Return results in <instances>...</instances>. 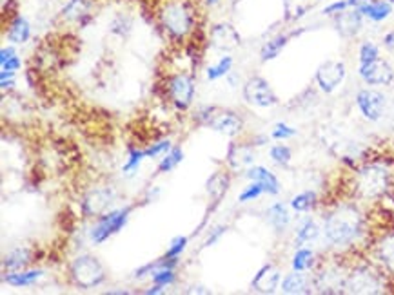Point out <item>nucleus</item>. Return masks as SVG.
Instances as JSON below:
<instances>
[{
  "label": "nucleus",
  "instance_id": "f257e3e1",
  "mask_svg": "<svg viewBox=\"0 0 394 295\" xmlns=\"http://www.w3.org/2000/svg\"><path fill=\"white\" fill-rule=\"evenodd\" d=\"M155 15L162 33L171 42H189L198 30L200 13L193 0H162Z\"/></svg>",
  "mask_w": 394,
  "mask_h": 295
},
{
  "label": "nucleus",
  "instance_id": "f03ea898",
  "mask_svg": "<svg viewBox=\"0 0 394 295\" xmlns=\"http://www.w3.org/2000/svg\"><path fill=\"white\" fill-rule=\"evenodd\" d=\"M323 236L335 249H347L360 239L365 232V218L352 203H342L323 218Z\"/></svg>",
  "mask_w": 394,
  "mask_h": 295
},
{
  "label": "nucleus",
  "instance_id": "7ed1b4c3",
  "mask_svg": "<svg viewBox=\"0 0 394 295\" xmlns=\"http://www.w3.org/2000/svg\"><path fill=\"white\" fill-rule=\"evenodd\" d=\"M393 172L380 161L362 165L354 176V194L364 201H374L390 192Z\"/></svg>",
  "mask_w": 394,
  "mask_h": 295
},
{
  "label": "nucleus",
  "instance_id": "20e7f679",
  "mask_svg": "<svg viewBox=\"0 0 394 295\" xmlns=\"http://www.w3.org/2000/svg\"><path fill=\"white\" fill-rule=\"evenodd\" d=\"M69 277L82 290H93L106 281V268L95 256L82 253L69 265Z\"/></svg>",
  "mask_w": 394,
  "mask_h": 295
},
{
  "label": "nucleus",
  "instance_id": "39448f33",
  "mask_svg": "<svg viewBox=\"0 0 394 295\" xmlns=\"http://www.w3.org/2000/svg\"><path fill=\"white\" fill-rule=\"evenodd\" d=\"M165 91H167V98H169L174 109L186 113V111L191 109L193 101H195L196 85L189 73L178 71L171 73V75L167 76Z\"/></svg>",
  "mask_w": 394,
  "mask_h": 295
},
{
  "label": "nucleus",
  "instance_id": "423d86ee",
  "mask_svg": "<svg viewBox=\"0 0 394 295\" xmlns=\"http://www.w3.org/2000/svg\"><path fill=\"white\" fill-rule=\"evenodd\" d=\"M133 207H124V208H113V211L102 214L100 218H97V223L91 227L89 230V237L93 241L95 245H102L106 243L109 237H113L114 234H119L129 221Z\"/></svg>",
  "mask_w": 394,
  "mask_h": 295
},
{
  "label": "nucleus",
  "instance_id": "0eeeda50",
  "mask_svg": "<svg viewBox=\"0 0 394 295\" xmlns=\"http://www.w3.org/2000/svg\"><path fill=\"white\" fill-rule=\"evenodd\" d=\"M114 201H117V190H114V187H93V189H89L88 192L82 196L80 212L88 220L100 218L102 214H106V212L111 211Z\"/></svg>",
  "mask_w": 394,
  "mask_h": 295
},
{
  "label": "nucleus",
  "instance_id": "6e6552de",
  "mask_svg": "<svg viewBox=\"0 0 394 295\" xmlns=\"http://www.w3.org/2000/svg\"><path fill=\"white\" fill-rule=\"evenodd\" d=\"M241 94L249 106L258 107V109H271V107L278 106L280 101L275 89L262 76H251L249 80H246L241 87Z\"/></svg>",
  "mask_w": 394,
  "mask_h": 295
},
{
  "label": "nucleus",
  "instance_id": "1a4fd4ad",
  "mask_svg": "<svg viewBox=\"0 0 394 295\" xmlns=\"http://www.w3.org/2000/svg\"><path fill=\"white\" fill-rule=\"evenodd\" d=\"M381 288L383 284H381L380 274L371 266H356L347 272L345 291L349 294H380Z\"/></svg>",
  "mask_w": 394,
  "mask_h": 295
},
{
  "label": "nucleus",
  "instance_id": "9d476101",
  "mask_svg": "<svg viewBox=\"0 0 394 295\" xmlns=\"http://www.w3.org/2000/svg\"><path fill=\"white\" fill-rule=\"evenodd\" d=\"M345 75H347V69H345V63L340 62V60H327L323 62L320 68L316 69V75H314V82H316L318 89L322 93H335L336 89L342 85V82L345 80Z\"/></svg>",
  "mask_w": 394,
  "mask_h": 295
},
{
  "label": "nucleus",
  "instance_id": "9b49d317",
  "mask_svg": "<svg viewBox=\"0 0 394 295\" xmlns=\"http://www.w3.org/2000/svg\"><path fill=\"white\" fill-rule=\"evenodd\" d=\"M354 101L362 116L369 122H378L386 113L387 98L386 94L376 91V89H362L356 93Z\"/></svg>",
  "mask_w": 394,
  "mask_h": 295
},
{
  "label": "nucleus",
  "instance_id": "f8f14e48",
  "mask_svg": "<svg viewBox=\"0 0 394 295\" xmlns=\"http://www.w3.org/2000/svg\"><path fill=\"white\" fill-rule=\"evenodd\" d=\"M358 75L367 85H376V87H386L394 82V69L387 60L380 58L373 62L360 63L358 65Z\"/></svg>",
  "mask_w": 394,
  "mask_h": 295
},
{
  "label": "nucleus",
  "instance_id": "ddd939ff",
  "mask_svg": "<svg viewBox=\"0 0 394 295\" xmlns=\"http://www.w3.org/2000/svg\"><path fill=\"white\" fill-rule=\"evenodd\" d=\"M349 270H342L340 266H329L320 270L313 277V288L322 294H342L345 291V279Z\"/></svg>",
  "mask_w": 394,
  "mask_h": 295
},
{
  "label": "nucleus",
  "instance_id": "4468645a",
  "mask_svg": "<svg viewBox=\"0 0 394 295\" xmlns=\"http://www.w3.org/2000/svg\"><path fill=\"white\" fill-rule=\"evenodd\" d=\"M208 42L211 44L216 51L229 53V51L237 49V47L240 46V34H238V31L234 30L233 25L227 24V22H218V24L211 25Z\"/></svg>",
  "mask_w": 394,
  "mask_h": 295
},
{
  "label": "nucleus",
  "instance_id": "2eb2a0df",
  "mask_svg": "<svg viewBox=\"0 0 394 295\" xmlns=\"http://www.w3.org/2000/svg\"><path fill=\"white\" fill-rule=\"evenodd\" d=\"M208 127L218 134H224L227 138H237L244 131V120L234 111L216 109L213 118L209 120Z\"/></svg>",
  "mask_w": 394,
  "mask_h": 295
},
{
  "label": "nucleus",
  "instance_id": "dca6fc26",
  "mask_svg": "<svg viewBox=\"0 0 394 295\" xmlns=\"http://www.w3.org/2000/svg\"><path fill=\"white\" fill-rule=\"evenodd\" d=\"M91 8H93V0H68L60 9V18L66 24H78L80 27H85L93 18Z\"/></svg>",
  "mask_w": 394,
  "mask_h": 295
},
{
  "label": "nucleus",
  "instance_id": "f3484780",
  "mask_svg": "<svg viewBox=\"0 0 394 295\" xmlns=\"http://www.w3.org/2000/svg\"><path fill=\"white\" fill-rule=\"evenodd\" d=\"M364 15L356 8H349L333 17L336 33L342 38H354L364 27Z\"/></svg>",
  "mask_w": 394,
  "mask_h": 295
},
{
  "label": "nucleus",
  "instance_id": "a211bd4d",
  "mask_svg": "<svg viewBox=\"0 0 394 295\" xmlns=\"http://www.w3.org/2000/svg\"><path fill=\"white\" fill-rule=\"evenodd\" d=\"M254 145L253 144H237V142H231L227 149V161L229 169L238 172V170H246L249 167H253L254 163Z\"/></svg>",
  "mask_w": 394,
  "mask_h": 295
},
{
  "label": "nucleus",
  "instance_id": "6ab92c4d",
  "mask_svg": "<svg viewBox=\"0 0 394 295\" xmlns=\"http://www.w3.org/2000/svg\"><path fill=\"white\" fill-rule=\"evenodd\" d=\"M280 283H282L280 270L275 265L267 263L256 272V275L251 281V288L254 291H262V294H273V291H276V288H280Z\"/></svg>",
  "mask_w": 394,
  "mask_h": 295
},
{
  "label": "nucleus",
  "instance_id": "aec40b11",
  "mask_svg": "<svg viewBox=\"0 0 394 295\" xmlns=\"http://www.w3.org/2000/svg\"><path fill=\"white\" fill-rule=\"evenodd\" d=\"M374 259L383 272L394 275V232L381 236L374 245Z\"/></svg>",
  "mask_w": 394,
  "mask_h": 295
},
{
  "label": "nucleus",
  "instance_id": "412c9836",
  "mask_svg": "<svg viewBox=\"0 0 394 295\" xmlns=\"http://www.w3.org/2000/svg\"><path fill=\"white\" fill-rule=\"evenodd\" d=\"M6 38L13 46H24L25 42H30L31 38V24L30 20L22 15H17L6 24Z\"/></svg>",
  "mask_w": 394,
  "mask_h": 295
},
{
  "label": "nucleus",
  "instance_id": "4be33fe9",
  "mask_svg": "<svg viewBox=\"0 0 394 295\" xmlns=\"http://www.w3.org/2000/svg\"><path fill=\"white\" fill-rule=\"evenodd\" d=\"M313 288V277L307 272L292 270L285 277H282L280 290L284 294H309Z\"/></svg>",
  "mask_w": 394,
  "mask_h": 295
},
{
  "label": "nucleus",
  "instance_id": "5701e85b",
  "mask_svg": "<svg viewBox=\"0 0 394 295\" xmlns=\"http://www.w3.org/2000/svg\"><path fill=\"white\" fill-rule=\"evenodd\" d=\"M246 176L249 177L251 182L262 183L263 189H265V194L278 196L280 190H282V185H280L276 174L271 172V170L267 169V167H262V165L249 167V169L246 170Z\"/></svg>",
  "mask_w": 394,
  "mask_h": 295
},
{
  "label": "nucleus",
  "instance_id": "b1692460",
  "mask_svg": "<svg viewBox=\"0 0 394 295\" xmlns=\"http://www.w3.org/2000/svg\"><path fill=\"white\" fill-rule=\"evenodd\" d=\"M31 261H33L31 249H28V246H17V249L9 250V252L6 253L4 259H2V268H4V274L25 270Z\"/></svg>",
  "mask_w": 394,
  "mask_h": 295
},
{
  "label": "nucleus",
  "instance_id": "393cba45",
  "mask_svg": "<svg viewBox=\"0 0 394 295\" xmlns=\"http://www.w3.org/2000/svg\"><path fill=\"white\" fill-rule=\"evenodd\" d=\"M356 9H358L365 18H369V20L383 22L390 17L393 4H390L389 0H364Z\"/></svg>",
  "mask_w": 394,
  "mask_h": 295
},
{
  "label": "nucleus",
  "instance_id": "a878e982",
  "mask_svg": "<svg viewBox=\"0 0 394 295\" xmlns=\"http://www.w3.org/2000/svg\"><path fill=\"white\" fill-rule=\"evenodd\" d=\"M265 218H267V223L271 225L273 230H275L276 234L285 232V228H287L289 223H291V214H289L287 205L282 201L273 203L271 207L267 208Z\"/></svg>",
  "mask_w": 394,
  "mask_h": 295
},
{
  "label": "nucleus",
  "instance_id": "bb28decb",
  "mask_svg": "<svg viewBox=\"0 0 394 295\" xmlns=\"http://www.w3.org/2000/svg\"><path fill=\"white\" fill-rule=\"evenodd\" d=\"M229 183H231L229 172H224V170H216L209 176V180L205 182V192L211 198V201L220 203L224 199L229 190Z\"/></svg>",
  "mask_w": 394,
  "mask_h": 295
},
{
  "label": "nucleus",
  "instance_id": "cd10ccee",
  "mask_svg": "<svg viewBox=\"0 0 394 295\" xmlns=\"http://www.w3.org/2000/svg\"><path fill=\"white\" fill-rule=\"evenodd\" d=\"M44 277V270L40 268H33V270H18L4 274V283L13 288H28L37 284L40 279Z\"/></svg>",
  "mask_w": 394,
  "mask_h": 295
},
{
  "label": "nucleus",
  "instance_id": "c85d7f7f",
  "mask_svg": "<svg viewBox=\"0 0 394 295\" xmlns=\"http://www.w3.org/2000/svg\"><path fill=\"white\" fill-rule=\"evenodd\" d=\"M289 40H291V34L285 33L269 38L262 46V49H260V60H262V62H271V60L278 58L280 53H282V51L285 49V46L289 44Z\"/></svg>",
  "mask_w": 394,
  "mask_h": 295
},
{
  "label": "nucleus",
  "instance_id": "c756f323",
  "mask_svg": "<svg viewBox=\"0 0 394 295\" xmlns=\"http://www.w3.org/2000/svg\"><path fill=\"white\" fill-rule=\"evenodd\" d=\"M234 65V58L229 53H225L224 56H220V60L213 65H209L208 71H205V76H208L209 82L220 80V78H225V76L231 75Z\"/></svg>",
  "mask_w": 394,
  "mask_h": 295
},
{
  "label": "nucleus",
  "instance_id": "7c9ffc66",
  "mask_svg": "<svg viewBox=\"0 0 394 295\" xmlns=\"http://www.w3.org/2000/svg\"><path fill=\"white\" fill-rule=\"evenodd\" d=\"M314 265H316V256H314L313 250L307 249V246H298V250L294 252L291 261L292 270L309 272L313 270Z\"/></svg>",
  "mask_w": 394,
  "mask_h": 295
},
{
  "label": "nucleus",
  "instance_id": "2f4dec72",
  "mask_svg": "<svg viewBox=\"0 0 394 295\" xmlns=\"http://www.w3.org/2000/svg\"><path fill=\"white\" fill-rule=\"evenodd\" d=\"M316 203H318L316 192H314V190H304V192L294 196L289 205H291L292 211L298 212V214H307V212H311L314 207H316Z\"/></svg>",
  "mask_w": 394,
  "mask_h": 295
},
{
  "label": "nucleus",
  "instance_id": "473e14b6",
  "mask_svg": "<svg viewBox=\"0 0 394 295\" xmlns=\"http://www.w3.org/2000/svg\"><path fill=\"white\" fill-rule=\"evenodd\" d=\"M0 69L4 71H20L22 69V60L18 56L17 49L11 46H4L0 49Z\"/></svg>",
  "mask_w": 394,
  "mask_h": 295
},
{
  "label": "nucleus",
  "instance_id": "72a5a7b5",
  "mask_svg": "<svg viewBox=\"0 0 394 295\" xmlns=\"http://www.w3.org/2000/svg\"><path fill=\"white\" fill-rule=\"evenodd\" d=\"M318 234H320V227L316 225V221L311 220V218H305L297 230V246H304L305 243H311V241L316 239Z\"/></svg>",
  "mask_w": 394,
  "mask_h": 295
},
{
  "label": "nucleus",
  "instance_id": "f704fd0d",
  "mask_svg": "<svg viewBox=\"0 0 394 295\" xmlns=\"http://www.w3.org/2000/svg\"><path fill=\"white\" fill-rule=\"evenodd\" d=\"M311 6H313L311 4V0H284L285 20H298V18H302L304 15H307Z\"/></svg>",
  "mask_w": 394,
  "mask_h": 295
},
{
  "label": "nucleus",
  "instance_id": "c9c22d12",
  "mask_svg": "<svg viewBox=\"0 0 394 295\" xmlns=\"http://www.w3.org/2000/svg\"><path fill=\"white\" fill-rule=\"evenodd\" d=\"M144 160H148V158H145L144 149H129V156H127L126 163H124V167H122L124 176L126 177L136 176V172L140 170V167H142Z\"/></svg>",
  "mask_w": 394,
  "mask_h": 295
},
{
  "label": "nucleus",
  "instance_id": "e433bc0d",
  "mask_svg": "<svg viewBox=\"0 0 394 295\" xmlns=\"http://www.w3.org/2000/svg\"><path fill=\"white\" fill-rule=\"evenodd\" d=\"M186 154H184L182 147H173L167 154H164V158L158 163V174H169L171 170H174L178 165L182 163Z\"/></svg>",
  "mask_w": 394,
  "mask_h": 295
},
{
  "label": "nucleus",
  "instance_id": "4c0bfd02",
  "mask_svg": "<svg viewBox=\"0 0 394 295\" xmlns=\"http://www.w3.org/2000/svg\"><path fill=\"white\" fill-rule=\"evenodd\" d=\"M109 31L114 34V37L127 38L133 31L131 17H129V15H126V13H119V15H117V17L111 20Z\"/></svg>",
  "mask_w": 394,
  "mask_h": 295
},
{
  "label": "nucleus",
  "instance_id": "58836bf2",
  "mask_svg": "<svg viewBox=\"0 0 394 295\" xmlns=\"http://www.w3.org/2000/svg\"><path fill=\"white\" fill-rule=\"evenodd\" d=\"M269 156H271V160L275 161L276 165H280V167H285V165L291 163L292 151L289 145L278 144V145H273V147L269 149Z\"/></svg>",
  "mask_w": 394,
  "mask_h": 295
},
{
  "label": "nucleus",
  "instance_id": "ea45409f",
  "mask_svg": "<svg viewBox=\"0 0 394 295\" xmlns=\"http://www.w3.org/2000/svg\"><path fill=\"white\" fill-rule=\"evenodd\" d=\"M265 194V189H263L262 183L258 182H251L246 189L241 190L240 194H238V203H251V201H256L260 196Z\"/></svg>",
  "mask_w": 394,
  "mask_h": 295
},
{
  "label": "nucleus",
  "instance_id": "a19ab883",
  "mask_svg": "<svg viewBox=\"0 0 394 295\" xmlns=\"http://www.w3.org/2000/svg\"><path fill=\"white\" fill-rule=\"evenodd\" d=\"M171 149H173V142L171 139H158V142L151 144L149 147H145L144 152L148 160H155V158L167 154Z\"/></svg>",
  "mask_w": 394,
  "mask_h": 295
},
{
  "label": "nucleus",
  "instance_id": "79ce46f5",
  "mask_svg": "<svg viewBox=\"0 0 394 295\" xmlns=\"http://www.w3.org/2000/svg\"><path fill=\"white\" fill-rule=\"evenodd\" d=\"M151 279L155 284H160V287L165 288L174 284V281H177V274H174V270H171V268H157V270L151 274Z\"/></svg>",
  "mask_w": 394,
  "mask_h": 295
},
{
  "label": "nucleus",
  "instance_id": "37998d69",
  "mask_svg": "<svg viewBox=\"0 0 394 295\" xmlns=\"http://www.w3.org/2000/svg\"><path fill=\"white\" fill-rule=\"evenodd\" d=\"M376 58H380V47L374 42L362 44L360 49H358V60H360V63L373 62V60Z\"/></svg>",
  "mask_w": 394,
  "mask_h": 295
},
{
  "label": "nucleus",
  "instance_id": "c03bdc74",
  "mask_svg": "<svg viewBox=\"0 0 394 295\" xmlns=\"http://www.w3.org/2000/svg\"><path fill=\"white\" fill-rule=\"evenodd\" d=\"M297 136V129L291 125H287V123L284 122H278L275 123V127H273L271 131V138L276 139V142H285V139H291Z\"/></svg>",
  "mask_w": 394,
  "mask_h": 295
},
{
  "label": "nucleus",
  "instance_id": "a18cd8bd",
  "mask_svg": "<svg viewBox=\"0 0 394 295\" xmlns=\"http://www.w3.org/2000/svg\"><path fill=\"white\" fill-rule=\"evenodd\" d=\"M187 243H189V237L187 236H177L169 243V249L165 252V258H180L187 249Z\"/></svg>",
  "mask_w": 394,
  "mask_h": 295
},
{
  "label": "nucleus",
  "instance_id": "49530a36",
  "mask_svg": "<svg viewBox=\"0 0 394 295\" xmlns=\"http://www.w3.org/2000/svg\"><path fill=\"white\" fill-rule=\"evenodd\" d=\"M351 8V2L349 0H336V2H330L329 6L322 9V15L323 17H335L338 13L345 11V9Z\"/></svg>",
  "mask_w": 394,
  "mask_h": 295
},
{
  "label": "nucleus",
  "instance_id": "de8ad7c7",
  "mask_svg": "<svg viewBox=\"0 0 394 295\" xmlns=\"http://www.w3.org/2000/svg\"><path fill=\"white\" fill-rule=\"evenodd\" d=\"M225 230H229V228L225 227V225H220V227L211 228V232H209L208 239H205V243H203V249H208V246L216 245V243H218V239H220V237L225 234Z\"/></svg>",
  "mask_w": 394,
  "mask_h": 295
},
{
  "label": "nucleus",
  "instance_id": "09e8293b",
  "mask_svg": "<svg viewBox=\"0 0 394 295\" xmlns=\"http://www.w3.org/2000/svg\"><path fill=\"white\" fill-rule=\"evenodd\" d=\"M15 75L17 73L15 71H4V69H0V87H2V91H8V89H13L15 87Z\"/></svg>",
  "mask_w": 394,
  "mask_h": 295
},
{
  "label": "nucleus",
  "instance_id": "8fccbe9b",
  "mask_svg": "<svg viewBox=\"0 0 394 295\" xmlns=\"http://www.w3.org/2000/svg\"><path fill=\"white\" fill-rule=\"evenodd\" d=\"M155 270H157V261H151V263H148V265L136 268V270L133 272V277L144 279V277H148V275H151Z\"/></svg>",
  "mask_w": 394,
  "mask_h": 295
},
{
  "label": "nucleus",
  "instance_id": "3c124183",
  "mask_svg": "<svg viewBox=\"0 0 394 295\" xmlns=\"http://www.w3.org/2000/svg\"><path fill=\"white\" fill-rule=\"evenodd\" d=\"M383 47H386L387 51H390V53H394V31H389V33L383 37Z\"/></svg>",
  "mask_w": 394,
  "mask_h": 295
},
{
  "label": "nucleus",
  "instance_id": "603ef678",
  "mask_svg": "<svg viewBox=\"0 0 394 295\" xmlns=\"http://www.w3.org/2000/svg\"><path fill=\"white\" fill-rule=\"evenodd\" d=\"M158 196H160V189H158V187H151V189L148 190V194H145V201H148V203L155 201Z\"/></svg>",
  "mask_w": 394,
  "mask_h": 295
},
{
  "label": "nucleus",
  "instance_id": "864d4df0",
  "mask_svg": "<svg viewBox=\"0 0 394 295\" xmlns=\"http://www.w3.org/2000/svg\"><path fill=\"white\" fill-rule=\"evenodd\" d=\"M164 291V287H160V284H155L153 283V287L149 288V290H145L144 294L145 295H158V294H162Z\"/></svg>",
  "mask_w": 394,
  "mask_h": 295
},
{
  "label": "nucleus",
  "instance_id": "5fc2aeb1",
  "mask_svg": "<svg viewBox=\"0 0 394 295\" xmlns=\"http://www.w3.org/2000/svg\"><path fill=\"white\" fill-rule=\"evenodd\" d=\"M107 294H111V295H129V291H127V290H111V291H107Z\"/></svg>",
  "mask_w": 394,
  "mask_h": 295
},
{
  "label": "nucleus",
  "instance_id": "6e6d98bb",
  "mask_svg": "<svg viewBox=\"0 0 394 295\" xmlns=\"http://www.w3.org/2000/svg\"><path fill=\"white\" fill-rule=\"evenodd\" d=\"M203 4L205 6H209V8H211V6H216L218 4V2H220V0H202Z\"/></svg>",
  "mask_w": 394,
  "mask_h": 295
},
{
  "label": "nucleus",
  "instance_id": "4d7b16f0",
  "mask_svg": "<svg viewBox=\"0 0 394 295\" xmlns=\"http://www.w3.org/2000/svg\"><path fill=\"white\" fill-rule=\"evenodd\" d=\"M389 2H390V4H394V0H389Z\"/></svg>",
  "mask_w": 394,
  "mask_h": 295
}]
</instances>
